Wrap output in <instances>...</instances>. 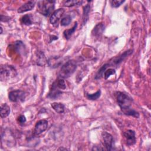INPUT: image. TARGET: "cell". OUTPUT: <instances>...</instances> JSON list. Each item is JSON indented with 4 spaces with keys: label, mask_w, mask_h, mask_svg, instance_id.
<instances>
[{
    "label": "cell",
    "mask_w": 151,
    "mask_h": 151,
    "mask_svg": "<svg viewBox=\"0 0 151 151\" xmlns=\"http://www.w3.org/2000/svg\"><path fill=\"white\" fill-rule=\"evenodd\" d=\"M116 97L118 105L124 114L136 118L139 117V113L131 107L132 99L128 95L121 91H117L116 93Z\"/></svg>",
    "instance_id": "6da1fadb"
},
{
    "label": "cell",
    "mask_w": 151,
    "mask_h": 151,
    "mask_svg": "<svg viewBox=\"0 0 151 151\" xmlns=\"http://www.w3.org/2000/svg\"><path fill=\"white\" fill-rule=\"evenodd\" d=\"M17 75V70L12 65L7 64L1 65L0 70V79L1 81L10 80Z\"/></svg>",
    "instance_id": "7a4b0ae2"
},
{
    "label": "cell",
    "mask_w": 151,
    "mask_h": 151,
    "mask_svg": "<svg viewBox=\"0 0 151 151\" xmlns=\"http://www.w3.org/2000/svg\"><path fill=\"white\" fill-rule=\"evenodd\" d=\"M54 1H40L38 2L37 10L42 15L48 17L49 16L54 8Z\"/></svg>",
    "instance_id": "3957f363"
},
{
    "label": "cell",
    "mask_w": 151,
    "mask_h": 151,
    "mask_svg": "<svg viewBox=\"0 0 151 151\" xmlns=\"http://www.w3.org/2000/svg\"><path fill=\"white\" fill-rule=\"evenodd\" d=\"M77 68L76 61L74 60H69L67 61L61 68L60 71V76L61 78H65L71 76L75 71Z\"/></svg>",
    "instance_id": "277c9868"
},
{
    "label": "cell",
    "mask_w": 151,
    "mask_h": 151,
    "mask_svg": "<svg viewBox=\"0 0 151 151\" xmlns=\"http://www.w3.org/2000/svg\"><path fill=\"white\" fill-rule=\"evenodd\" d=\"M26 97L25 91L21 90L11 91L8 94V98L12 102H22Z\"/></svg>",
    "instance_id": "5b68a950"
},
{
    "label": "cell",
    "mask_w": 151,
    "mask_h": 151,
    "mask_svg": "<svg viewBox=\"0 0 151 151\" xmlns=\"http://www.w3.org/2000/svg\"><path fill=\"white\" fill-rule=\"evenodd\" d=\"M103 146L107 150H112L114 147V139L112 135L106 132H104L101 134Z\"/></svg>",
    "instance_id": "8992f818"
},
{
    "label": "cell",
    "mask_w": 151,
    "mask_h": 151,
    "mask_svg": "<svg viewBox=\"0 0 151 151\" xmlns=\"http://www.w3.org/2000/svg\"><path fill=\"white\" fill-rule=\"evenodd\" d=\"M2 143L7 145L8 147H12L15 145L14 137L10 131H7V130H4V132H2Z\"/></svg>",
    "instance_id": "52a82bcc"
},
{
    "label": "cell",
    "mask_w": 151,
    "mask_h": 151,
    "mask_svg": "<svg viewBox=\"0 0 151 151\" xmlns=\"http://www.w3.org/2000/svg\"><path fill=\"white\" fill-rule=\"evenodd\" d=\"M48 127V121L45 119H42L38 121L34 127L33 134L34 136H38L44 132Z\"/></svg>",
    "instance_id": "ba28073f"
},
{
    "label": "cell",
    "mask_w": 151,
    "mask_h": 151,
    "mask_svg": "<svg viewBox=\"0 0 151 151\" xmlns=\"http://www.w3.org/2000/svg\"><path fill=\"white\" fill-rule=\"evenodd\" d=\"M125 138L126 143L128 146H132L136 143V136L135 132L133 130H127L123 133Z\"/></svg>",
    "instance_id": "9c48e42d"
},
{
    "label": "cell",
    "mask_w": 151,
    "mask_h": 151,
    "mask_svg": "<svg viewBox=\"0 0 151 151\" xmlns=\"http://www.w3.org/2000/svg\"><path fill=\"white\" fill-rule=\"evenodd\" d=\"M64 12V9L63 8H59L55 11L52 15H51V17L50 18V22L52 25H57L60 19L63 16V14Z\"/></svg>",
    "instance_id": "30bf717a"
},
{
    "label": "cell",
    "mask_w": 151,
    "mask_h": 151,
    "mask_svg": "<svg viewBox=\"0 0 151 151\" xmlns=\"http://www.w3.org/2000/svg\"><path fill=\"white\" fill-rule=\"evenodd\" d=\"M35 61L36 62V64L38 65L44 66L47 63V60L46 57H45L43 52L40 51H38L35 53Z\"/></svg>",
    "instance_id": "8fae6325"
},
{
    "label": "cell",
    "mask_w": 151,
    "mask_h": 151,
    "mask_svg": "<svg viewBox=\"0 0 151 151\" xmlns=\"http://www.w3.org/2000/svg\"><path fill=\"white\" fill-rule=\"evenodd\" d=\"M35 4V1H28V2H25V4H22L18 9L17 12L18 13H23V12H27V11H31L34 7Z\"/></svg>",
    "instance_id": "7c38bea8"
},
{
    "label": "cell",
    "mask_w": 151,
    "mask_h": 151,
    "mask_svg": "<svg viewBox=\"0 0 151 151\" xmlns=\"http://www.w3.org/2000/svg\"><path fill=\"white\" fill-rule=\"evenodd\" d=\"M58 88H59L57 87L56 82H54L51 86V88L49 91L48 97L51 99L57 98L61 94V91L58 90Z\"/></svg>",
    "instance_id": "4fadbf2b"
},
{
    "label": "cell",
    "mask_w": 151,
    "mask_h": 151,
    "mask_svg": "<svg viewBox=\"0 0 151 151\" xmlns=\"http://www.w3.org/2000/svg\"><path fill=\"white\" fill-rule=\"evenodd\" d=\"M104 29V25L103 23L98 24L94 28V29H93V30L92 31V34L94 37H100L102 34Z\"/></svg>",
    "instance_id": "5bb4252c"
},
{
    "label": "cell",
    "mask_w": 151,
    "mask_h": 151,
    "mask_svg": "<svg viewBox=\"0 0 151 151\" xmlns=\"http://www.w3.org/2000/svg\"><path fill=\"white\" fill-rule=\"evenodd\" d=\"M10 111H11L10 107L7 104L4 103L1 104V109H0V114H1V117L2 118H5L7 116H8L10 113Z\"/></svg>",
    "instance_id": "9a60e30c"
},
{
    "label": "cell",
    "mask_w": 151,
    "mask_h": 151,
    "mask_svg": "<svg viewBox=\"0 0 151 151\" xmlns=\"http://www.w3.org/2000/svg\"><path fill=\"white\" fill-rule=\"evenodd\" d=\"M51 106L53 110L58 113H63L64 111V105L61 103L54 102L51 104Z\"/></svg>",
    "instance_id": "2e32d148"
},
{
    "label": "cell",
    "mask_w": 151,
    "mask_h": 151,
    "mask_svg": "<svg viewBox=\"0 0 151 151\" xmlns=\"http://www.w3.org/2000/svg\"><path fill=\"white\" fill-rule=\"evenodd\" d=\"M47 63L49 65L50 67H52V68H55L58 67L61 63V61L60 60V57H52L50 58L48 61Z\"/></svg>",
    "instance_id": "e0dca14e"
},
{
    "label": "cell",
    "mask_w": 151,
    "mask_h": 151,
    "mask_svg": "<svg viewBox=\"0 0 151 151\" xmlns=\"http://www.w3.org/2000/svg\"><path fill=\"white\" fill-rule=\"evenodd\" d=\"M77 27V22H76L74 23V26H73L71 28L68 29H65V30L64 31L63 35H64V37H65V39L68 40V39L71 37V36L72 35V34H73L74 32V31H76V29Z\"/></svg>",
    "instance_id": "ac0fdd59"
},
{
    "label": "cell",
    "mask_w": 151,
    "mask_h": 151,
    "mask_svg": "<svg viewBox=\"0 0 151 151\" xmlns=\"http://www.w3.org/2000/svg\"><path fill=\"white\" fill-rule=\"evenodd\" d=\"M90 9V5L89 4L86 5L83 8V24H86L88 18V14Z\"/></svg>",
    "instance_id": "d6986e66"
},
{
    "label": "cell",
    "mask_w": 151,
    "mask_h": 151,
    "mask_svg": "<svg viewBox=\"0 0 151 151\" xmlns=\"http://www.w3.org/2000/svg\"><path fill=\"white\" fill-rule=\"evenodd\" d=\"M21 22L22 24L25 25H30L32 24V18L31 15L30 14H26L22 17L21 18Z\"/></svg>",
    "instance_id": "ffe728a7"
},
{
    "label": "cell",
    "mask_w": 151,
    "mask_h": 151,
    "mask_svg": "<svg viewBox=\"0 0 151 151\" xmlns=\"http://www.w3.org/2000/svg\"><path fill=\"white\" fill-rule=\"evenodd\" d=\"M83 1H75V0H69V1H65L63 2V5L67 7L73 6L75 5H79L82 4Z\"/></svg>",
    "instance_id": "44dd1931"
},
{
    "label": "cell",
    "mask_w": 151,
    "mask_h": 151,
    "mask_svg": "<svg viewBox=\"0 0 151 151\" xmlns=\"http://www.w3.org/2000/svg\"><path fill=\"white\" fill-rule=\"evenodd\" d=\"M15 48L19 53H24L25 52L24 45L22 41H17L15 43Z\"/></svg>",
    "instance_id": "7402d4cb"
},
{
    "label": "cell",
    "mask_w": 151,
    "mask_h": 151,
    "mask_svg": "<svg viewBox=\"0 0 151 151\" xmlns=\"http://www.w3.org/2000/svg\"><path fill=\"white\" fill-rule=\"evenodd\" d=\"M100 95H101V91H100V90H99L95 93H93V94L86 93V94L87 98L88 99H89V100H97V99H99L100 97Z\"/></svg>",
    "instance_id": "603a6c76"
},
{
    "label": "cell",
    "mask_w": 151,
    "mask_h": 151,
    "mask_svg": "<svg viewBox=\"0 0 151 151\" xmlns=\"http://www.w3.org/2000/svg\"><path fill=\"white\" fill-rule=\"evenodd\" d=\"M71 21V17L70 15H67L62 18L60 23L62 26H67L70 24Z\"/></svg>",
    "instance_id": "cb8c5ba5"
},
{
    "label": "cell",
    "mask_w": 151,
    "mask_h": 151,
    "mask_svg": "<svg viewBox=\"0 0 151 151\" xmlns=\"http://www.w3.org/2000/svg\"><path fill=\"white\" fill-rule=\"evenodd\" d=\"M116 73V71L113 68H107L104 73V77L107 80L111 75H113Z\"/></svg>",
    "instance_id": "d4e9b609"
},
{
    "label": "cell",
    "mask_w": 151,
    "mask_h": 151,
    "mask_svg": "<svg viewBox=\"0 0 151 151\" xmlns=\"http://www.w3.org/2000/svg\"><path fill=\"white\" fill-rule=\"evenodd\" d=\"M57 87L60 88V89H65L66 88V84L65 83L64 81V80L63 78H59L58 79L57 81H55Z\"/></svg>",
    "instance_id": "484cf974"
},
{
    "label": "cell",
    "mask_w": 151,
    "mask_h": 151,
    "mask_svg": "<svg viewBox=\"0 0 151 151\" xmlns=\"http://www.w3.org/2000/svg\"><path fill=\"white\" fill-rule=\"evenodd\" d=\"M124 2V1H122V0H112L110 1V3L112 7L117 8L120 6Z\"/></svg>",
    "instance_id": "4316f807"
},
{
    "label": "cell",
    "mask_w": 151,
    "mask_h": 151,
    "mask_svg": "<svg viewBox=\"0 0 151 151\" xmlns=\"http://www.w3.org/2000/svg\"><path fill=\"white\" fill-rule=\"evenodd\" d=\"M17 120L19 124H24L26 122V118L24 115H20L18 117Z\"/></svg>",
    "instance_id": "83f0119b"
},
{
    "label": "cell",
    "mask_w": 151,
    "mask_h": 151,
    "mask_svg": "<svg viewBox=\"0 0 151 151\" xmlns=\"http://www.w3.org/2000/svg\"><path fill=\"white\" fill-rule=\"evenodd\" d=\"M1 34H2V27H1Z\"/></svg>",
    "instance_id": "f1b7e54d"
}]
</instances>
